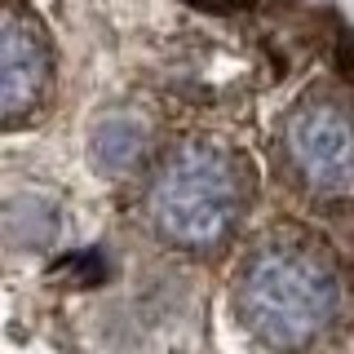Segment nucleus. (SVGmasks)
Here are the masks:
<instances>
[{
    "label": "nucleus",
    "mask_w": 354,
    "mask_h": 354,
    "mask_svg": "<svg viewBox=\"0 0 354 354\" xmlns=\"http://www.w3.org/2000/svg\"><path fill=\"white\" fill-rule=\"evenodd\" d=\"M186 5L204 9V14H239V9H248L252 0H186Z\"/></svg>",
    "instance_id": "obj_6"
},
{
    "label": "nucleus",
    "mask_w": 354,
    "mask_h": 354,
    "mask_svg": "<svg viewBox=\"0 0 354 354\" xmlns=\"http://www.w3.org/2000/svg\"><path fill=\"white\" fill-rule=\"evenodd\" d=\"M243 199H248V177L235 155L213 142H186L155 173L147 213L160 239L186 252H204L235 230Z\"/></svg>",
    "instance_id": "obj_2"
},
{
    "label": "nucleus",
    "mask_w": 354,
    "mask_h": 354,
    "mask_svg": "<svg viewBox=\"0 0 354 354\" xmlns=\"http://www.w3.org/2000/svg\"><path fill=\"white\" fill-rule=\"evenodd\" d=\"M341 283L310 243H270L243 266L239 315L270 350H306L332 328Z\"/></svg>",
    "instance_id": "obj_1"
},
{
    "label": "nucleus",
    "mask_w": 354,
    "mask_h": 354,
    "mask_svg": "<svg viewBox=\"0 0 354 354\" xmlns=\"http://www.w3.org/2000/svg\"><path fill=\"white\" fill-rule=\"evenodd\" d=\"M142 151V129L129 124V120H106L102 129H97V142H93V155L102 169H129L133 160H138Z\"/></svg>",
    "instance_id": "obj_5"
},
{
    "label": "nucleus",
    "mask_w": 354,
    "mask_h": 354,
    "mask_svg": "<svg viewBox=\"0 0 354 354\" xmlns=\"http://www.w3.org/2000/svg\"><path fill=\"white\" fill-rule=\"evenodd\" d=\"M53 88V49L40 18L22 0H0V133L44 111Z\"/></svg>",
    "instance_id": "obj_3"
},
{
    "label": "nucleus",
    "mask_w": 354,
    "mask_h": 354,
    "mask_svg": "<svg viewBox=\"0 0 354 354\" xmlns=\"http://www.w3.org/2000/svg\"><path fill=\"white\" fill-rule=\"evenodd\" d=\"M288 160L315 191H341L354 177V124L332 102H306L283 129Z\"/></svg>",
    "instance_id": "obj_4"
},
{
    "label": "nucleus",
    "mask_w": 354,
    "mask_h": 354,
    "mask_svg": "<svg viewBox=\"0 0 354 354\" xmlns=\"http://www.w3.org/2000/svg\"><path fill=\"white\" fill-rule=\"evenodd\" d=\"M337 58H341V71H346L350 80H354V36L341 40V53H337Z\"/></svg>",
    "instance_id": "obj_7"
}]
</instances>
